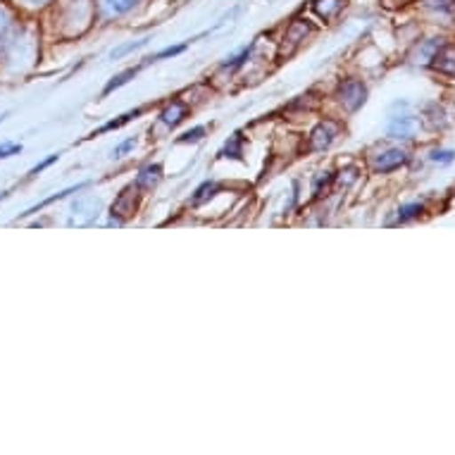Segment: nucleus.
<instances>
[{
	"mask_svg": "<svg viewBox=\"0 0 455 455\" xmlns=\"http://www.w3.org/2000/svg\"><path fill=\"white\" fill-rule=\"evenodd\" d=\"M22 29L24 24L20 22V12L15 8H10L8 0H0V58L15 48Z\"/></svg>",
	"mask_w": 455,
	"mask_h": 455,
	"instance_id": "obj_1",
	"label": "nucleus"
},
{
	"mask_svg": "<svg viewBox=\"0 0 455 455\" xmlns=\"http://www.w3.org/2000/svg\"><path fill=\"white\" fill-rule=\"evenodd\" d=\"M136 184H132V187H127L124 191H122L117 198H115V203H112L110 208V215H112V224H120L122 220H127V217L134 215L136 210Z\"/></svg>",
	"mask_w": 455,
	"mask_h": 455,
	"instance_id": "obj_2",
	"label": "nucleus"
},
{
	"mask_svg": "<svg viewBox=\"0 0 455 455\" xmlns=\"http://www.w3.org/2000/svg\"><path fill=\"white\" fill-rule=\"evenodd\" d=\"M405 163H408V153H405V150L388 148L374 157L372 167L377 174H387V172H394V170H398V167H403Z\"/></svg>",
	"mask_w": 455,
	"mask_h": 455,
	"instance_id": "obj_3",
	"label": "nucleus"
},
{
	"mask_svg": "<svg viewBox=\"0 0 455 455\" xmlns=\"http://www.w3.org/2000/svg\"><path fill=\"white\" fill-rule=\"evenodd\" d=\"M339 96H341V103H344L348 110L355 112L358 108H363V103H365V98H367L365 84L351 79V82H346L344 86L339 89Z\"/></svg>",
	"mask_w": 455,
	"mask_h": 455,
	"instance_id": "obj_4",
	"label": "nucleus"
},
{
	"mask_svg": "<svg viewBox=\"0 0 455 455\" xmlns=\"http://www.w3.org/2000/svg\"><path fill=\"white\" fill-rule=\"evenodd\" d=\"M98 10L105 20H112V17H122L132 12V10L141 3V0H96Z\"/></svg>",
	"mask_w": 455,
	"mask_h": 455,
	"instance_id": "obj_5",
	"label": "nucleus"
},
{
	"mask_svg": "<svg viewBox=\"0 0 455 455\" xmlns=\"http://www.w3.org/2000/svg\"><path fill=\"white\" fill-rule=\"evenodd\" d=\"M415 129H418V122L408 117V115H403V117H394V120L388 122L387 136L388 139H403L405 141V139H412Z\"/></svg>",
	"mask_w": 455,
	"mask_h": 455,
	"instance_id": "obj_6",
	"label": "nucleus"
},
{
	"mask_svg": "<svg viewBox=\"0 0 455 455\" xmlns=\"http://www.w3.org/2000/svg\"><path fill=\"white\" fill-rule=\"evenodd\" d=\"M336 136V127L334 124H329V122H324V124H320V127L313 129V134H310V150H324L331 146V141H334Z\"/></svg>",
	"mask_w": 455,
	"mask_h": 455,
	"instance_id": "obj_7",
	"label": "nucleus"
},
{
	"mask_svg": "<svg viewBox=\"0 0 455 455\" xmlns=\"http://www.w3.org/2000/svg\"><path fill=\"white\" fill-rule=\"evenodd\" d=\"M432 60H434L432 68L439 69V72H443V75H453L455 72V51L451 48V45L439 44V51L434 52Z\"/></svg>",
	"mask_w": 455,
	"mask_h": 455,
	"instance_id": "obj_8",
	"label": "nucleus"
},
{
	"mask_svg": "<svg viewBox=\"0 0 455 455\" xmlns=\"http://www.w3.org/2000/svg\"><path fill=\"white\" fill-rule=\"evenodd\" d=\"M163 180V167L160 164H146L139 177H136V188H143V191H150L153 187H157V181Z\"/></svg>",
	"mask_w": 455,
	"mask_h": 455,
	"instance_id": "obj_9",
	"label": "nucleus"
},
{
	"mask_svg": "<svg viewBox=\"0 0 455 455\" xmlns=\"http://www.w3.org/2000/svg\"><path fill=\"white\" fill-rule=\"evenodd\" d=\"M52 0H8L10 8H15L20 15H36L51 5Z\"/></svg>",
	"mask_w": 455,
	"mask_h": 455,
	"instance_id": "obj_10",
	"label": "nucleus"
},
{
	"mask_svg": "<svg viewBox=\"0 0 455 455\" xmlns=\"http://www.w3.org/2000/svg\"><path fill=\"white\" fill-rule=\"evenodd\" d=\"M187 117V108L181 103H172V105H167L163 112H160V122L163 124H167V127H177L181 120Z\"/></svg>",
	"mask_w": 455,
	"mask_h": 455,
	"instance_id": "obj_11",
	"label": "nucleus"
},
{
	"mask_svg": "<svg viewBox=\"0 0 455 455\" xmlns=\"http://www.w3.org/2000/svg\"><path fill=\"white\" fill-rule=\"evenodd\" d=\"M422 203H411V205H403V208L398 210V222H411L415 217L422 215Z\"/></svg>",
	"mask_w": 455,
	"mask_h": 455,
	"instance_id": "obj_12",
	"label": "nucleus"
},
{
	"mask_svg": "<svg viewBox=\"0 0 455 455\" xmlns=\"http://www.w3.org/2000/svg\"><path fill=\"white\" fill-rule=\"evenodd\" d=\"M134 75H136V69H127V72H122V75L112 76V82H108V86L103 89V93L108 96V93H112L115 89H120V86H124V84H127Z\"/></svg>",
	"mask_w": 455,
	"mask_h": 455,
	"instance_id": "obj_13",
	"label": "nucleus"
},
{
	"mask_svg": "<svg viewBox=\"0 0 455 455\" xmlns=\"http://www.w3.org/2000/svg\"><path fill=\"white\" fill-rule=\"evenodd\" d=\"M215 191H217L215 181H205V184H203V187L198 188V191H196L194 203H196V205H201L203 201H208L210 196H215Z\"/></svg>",
	"mask_w": 455,
	"mask_h": 455,
	"instance_id": "obj_14",
	"label": "nucleus"
},
{
	"mask_svg": "<svg viewBox=\"0 0 455 455\" xmlns=\"http://www.w3.org/2000/svg\"><path fill=\"white\" fill-rule=\"evenodd\" d=\"M306 34H307V24L296 22V24H293V27H291V29H289V34H286V38H289L291 44H299V41H303V38H306Z\"/></svg>",
	"mask_w": 455,
	"mask_h": 455,
	"instance_id": "obj_15",
	"label": "nucleus"
},
{
	"mask_svg": "<svg viewBox=\"0 0 455 455\" xmlns=\"http://www.w3.org/2000/svg\"><path fill=\"white\" fill-rule=\"evenodd\" d=\"M427 8L439 10V12H451L455 8V0H425Z\"/></svg>",
	"mask_w": 455,
	"mask_h": 455,
	"instance_id": "obj_16",
	"label": "nucleus"
},
{
	"mask_svg": "<svg viewBox=\"0 0 455 455\" xmlns=\"http://www.w3.org/2000/svg\"><path fill=\"white\" fill-rule=\"evenodd\" d=\"M453 157H455L453 150H432V156H429V160H432V163L448 164V163H453Z\"/></svg>",
	"mask_w": 455,
	"mask_h": 455,
	"instance_id": "obj_17",
	"label": "nucleus"
},
{
	"mask_svg": "<svg viewBox=\"0 0 455 455\" xmlns=\"http://www.w3.org/2000/svg\"><path fill=\"white\" fill-rule=\"evenodd\" d=\"M251 51H253V48H246V51L241 52V55H236L234 60L224 62L222 68H224V69H236V68H241V65H243V62L248 60V55H251Z\"/></svg>",
	"mask_w": 455,
	"mask_h": 455,
	"instance_id": "obj_18",
	"label": "nucleus"
},
{
	"mask_svg": "<svg viewBox=\"0 0 455 455\" xmlns=\"http://www.w3.org/2000/svg\"><path fill=\"white\" fill-rule=\"evenodd\" d=\"M139 112H141V110L127 112V115H122V120L108 122V124H105V127H103V129H100V132H108V129H117V127H122V124H127V122H129V120H132V117H136V115H139Z\"/></svg>",
	"mask_w": 455,
	"mask_h": 455,
	"instance_id": "obj_19",
	"label": "nucleus"
},
{
	"mask_svg": "<svg viewBox=\"0 0 455 455\" xmlns=\"http://www.w3.org/2000/svg\"><path fill=\"white\" fill-rule=\"evenodd\" d=\"M329 8H339V0H317V5H315V10H317L322 17H329Z\"/></svg>",
	"mask_w": 455,
	"mask_h": 455,
	"instance_id": "obj_20",
	"label": "nucleus"
},
{
	"mask_svg": "<svg viewBox=\"0 0 455 455\" xmlns=\"http://www.w3.org/2000/svg\"><path fill=\"white\" fill-rule=\"evenodd\" d=\"M136 146V139H127V141H122L117 148L112 150V157H122V156H127L129 150L134 148Z\"/></svg>",
	"mask_w": 455,
	"mask_h": 455,
	"instance_id": "obj_21",
	"label": "nucleus"
},
{
	"mask_svg": "<svg viewBox=\"0 0 455 455\" xmlns=\"http://www.w3.org/2000/svg\"><path fill=\"white\" fill-rule=\"evenodd\" d=\"M203 134H205V129H203V127H196V129H191V132H187V134L181 136V139H180V143L201 141V139H203Z\"/></svg>",
	"mask_w": 455,
	"mask_h": 455,
	"instance_id": "obj_22",
	"label": "nucleus"
},
{
	"mask_svg": "<svg viewBox=\"0 0 455 455\" xmlns=\"http://www.w3.org/2000/svg\"><path fill=\"white\" fill-rule=\"evenodd\" d=\"M187 45H174V48H164L163 52H157L156 58H150V62L153 60H163V58H172V55H180L181 51H184Z\"/></svg>",
	"mask_w": 455,
	"mask_h": 455,
	"instance_id": "obj_23",
	"label": "nucleus"
},
{
	"mask_svg": "<svg viewBox=\"0 0 455 455\" xmlns=\"http://www.w3.org/2000/svg\"><path fill=\"white\" fill-rule=\"evenodd\" d=\"M329 181H331V174H324V177H317L315 180V196H322V188L329 187Z\"/></svg>",
	"mask_w": 455,
	"mask_h": 455,
	"instance_id": "obj_24",
	"label": "nucleus"
},
{
	"mask_svg": "<svg viewBox=\"0 0 455 455\" xmlns=\"http://www.w3.org/2000/svg\"><path fill=\"white\" fill-rule=\"evenodd\" d=\"M239 143L241 139H234V143H227V148L222 150V156L229 157V153H232V157H239Z\"/></svg>",
	"mask_w": 455,
	"mask_h": 455,
	"instance_id": "obj_25",
	"label": "nucleus"
},
{
	"mask_svg": "<svg viewBox=\"0 0 455 455\" xmlns=\"http://www.w3.org/2000/svg\"><path fill=\"white\" fill-rule=\"evenodd\" d=\"M141 45H146V41H139V44L124 45V48H120V51H117V52H112V58H120V55H124V52H129V51H136V48H141Z\"/></svg>",
	"mask_w": 455,
	"mask_h": 455,
	"instance_id": "obj_26",
	"label": "nucleus"
}]
</instances>
